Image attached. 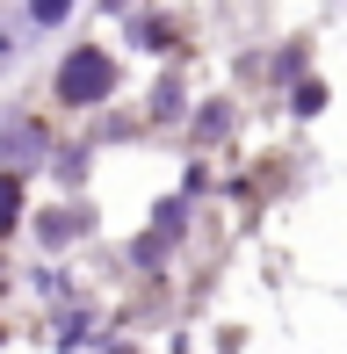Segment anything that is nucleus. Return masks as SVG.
Returning <instances> with one entry per match:
<instances>
[{"label":"nucleus","mask_w":347,"mask_h":354,"mask_svg":"<svg viewBox=\"0 0 347 354\" xmlns=\"http://www.w3.org/2000/svg\"><path fill=\"white\" fill-rule=\"evenodd\" d=\"M58 94H66V102H94V94H109V58L102 51H73L66 73H58Z\"/></svg>","instance_id":"f257e3e1"},{"label":"nucleus","mask_w":347,"mask_h":354,"mask_svg":"<svg viewBox=\"0 0 347 354\" xmlns=\"http://www.w3.org/2000/svg\"><path fill=\"white\" fill-rule=\"evenodd\" d=\"M15 210H22V188H15V181H0V232L15 224Z\"/></svg>","instance_id":"f03ea898"},{"label":"nucleus","mask_w":347,"mask_h":354,"mask_svg":"<svg viewBox=\"0 0 347 354\" xmlns=\"http://www.w3.org/2000/svg\"><path fill=\"white\" fill-rule=\"evenodd\" d=\"M37 15H44V22H58V15H66V0H37Z\"/></svg>","instance_id":"7ed1b4c3"}]
</instances>
